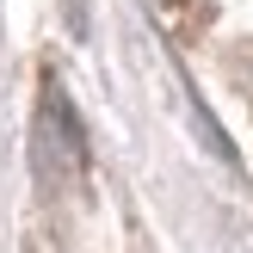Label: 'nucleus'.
<instances>
[{
	"label": "nucleus",
	"instance_id": "obj_1",
	"mask_svg": "<svg viewBox=\"0 0 253 253\" xmlns=\"http://www.w3.org/2000/svg\"><path fill=\"white\" fill-rule=\"evenodd\" d=\"M37 167L49 179H74L81 173V130H74V111L62 105V93H43V118H37Z\"/></svg>",
	"mask_w": 253,
	"mask_h": 253
}]
</instances>
